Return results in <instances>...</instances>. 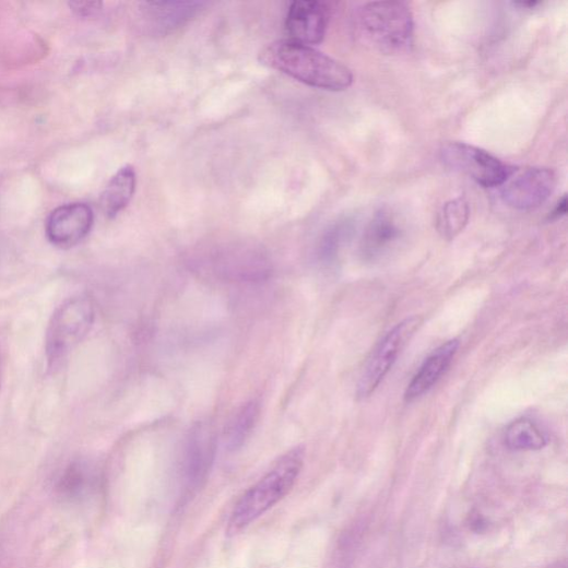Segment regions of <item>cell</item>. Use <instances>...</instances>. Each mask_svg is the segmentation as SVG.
<instances>
[{"instance_id": "1", "label": "cell", "mask_w": 568, "mask_h": 568, "mask_svg": "<svg viewBox=\"0 0 568 568\" xmlns=\"http://www.w3.org/2000/svg\"><path fill=\"white\" fill-rule=\"evenodd\" d=\"M259 60L300 83L323 91H345L353 83L352 71L346 66L310 46L289 39L265 46L259 54Z\"/></svg>"}, {"instance_id": "2", "label": "cell", "mask_w": 568, "mask_h": 568, "mask_svg": "<svg viewBox=\"0 0 568 568\" xmlns=\"http://www.w3.org/2000/svg\"><path fill=\"white\" fill-rule=\"evenodd\" d=\"M305 462V450L296 448L283 457L236 505L227 533L236 536L281 502L294 488Z\"/></svg>"}, {"instance_id": "3", "label": "cell", "mask_w": 568, "mask_h": 568, "mask_svg": "<svg viewBox=\"0 0 568 568\" xmlns=\"http://www.w3.org/2000/svg\"><path fill=\"white\" fill-rule=\"evenodd\" d=\"M357 25L365 43L382 54H404L413 45L414 20L404 3L386 0L365 4Z\"/></svg>"}, {"instance_id": "4", "label": "cell", "mask_w": 568, "mask_h": 568, "mask_svg": "<svg viewBox=\"0 0 568 568\" xmlns=\"http://www.w3.org/2000/svg\"><path fill=\"white\" fill-rule=\"evenodd\" d=\"M95 321V307L87 297L62 304L52 315L46 334V355L55 368L88 335Z\"/></svg>"}, {"instance_id": "5", "label": "cell", "mask_w": 568, "mask_h": 568, "mask_svg": "<svg viewBox=\"0 0 568 568\" xmlns=\"http://www.w3.org/2000/svg\"><path fill=\"white\" fill-rule=\"evenodd\" d=\"M421 317H410L398 323L379 342L369 359L358 384V397H371L393 368L400 354L421 327Z\"/></svg>"}, {"instance_id": "6", "label": "cell", "mask_w": 568, "mask_h": 568, "mask_svg": "<svg viewBox=\"0 0 568 568\" xmlns=\"http://www.w3.org/2000/svg\"><path fill=\"white\" fill-rule=\"evenodd\" d=\"M443 163L484 188L504 186L513 169L489 153L464 142H449L441 151Z\"/></svg>"}, {"instance_id": "7", "label": "cell", "mask_w": 568, "mask_h": 568, "mask_svg": "<svg viewBox=\"0 0 568 568\" xmlns=\"http://www.w3.org/2000/svg\"><path fill=\"white\" fill-rule=\"evenodd\" d=\"M217 435L208 421L193 424L190 429L182 455V477L188 490L197 489L206 480L215 461Z\"/></svg>"}, {"instance_id": "8", "label": "cell", "mask_w": 568, "mask_h": 568, "mask_svg": "<svg viewBox=\"0 0 568 568\" xmlns=\"http://www.w3.org/2000/svg\"><path fill=\"white\" fill-rule=\"evenodd\" d=\"M94 221V211L87 203L63 204L50 213L46 222V235L58 248H73L90 235Z\"/></svg>"}, {"instance_id": "9", "label": "cell", "mask_w": 568, "mask_h": 568, "mask_svg": "<svg viewBox=\"0 0 568 568\" xmlns=\"http://www.w3.org/2000/svg\"><path fill=\"white\" fill-rule=\"evenodd\" d=\"M555 173L548 168L525 169L510 177L502 188V199L511 208L528 211L541 206L554 192Z\"/></svg>"}, {"instance_id": "10", "label": "cell", "mask_w": 568, "mask_h": 568, "mask_svg": "<svg viewBox=\"0 0 568 568\" xmlns=\"http://www.w3.org/2000/svg\"><path fill=\"white\" fill-rule=\"evenodd\" d=\"M209 271L220 280L234 283H256L267 280L271 265L257 250L236 249L220 253L208 262Z\"/></svg>"}, {"instance_id": "11", "label": "cell", "mask_w": 568, "mask_h": 568, "mask_svg": "<svg viewBox=\"0 0 568 568\" xmlns=\"http://www.w3.org/2000/svg\"><path fill=\"white\" fill-rule=\"evenodd\" d=\"M329 23L324 4L315 0H298L292 4L286 28L292 42L305 46L320 44L327 33Z\"/></svg>"}, {"instance_id": "12", "label": "cell", "mask_w": 568, "mask_h": 568, "mask_svg": "<svg viewBox=\"0 0 568 568\" xmlns=\"http://www.w3.org/2000/svg\"><path fill=\"white\" fill-rule=\"evenodd\" d=\"M403 229L390 211L381 210L374 217L362 241V256L367 262H377L388 256L400 242Z\"/></svg>"}, {"instance_id": "13", "label": "cell", "mask_w": 568, "mask_h": 568, "mask_svg": "<svg viewBox=\"0 0 568 568\" xmlns=\"http://www.w3.org/2000/svg\"><path fill=\"white\" fill-rule=\"evenodd\" d=\"M460 347L458 339L450 340L439 346L429 358L423 363L406 388L404 400L413 402L428 393L451 366Z\"/></svg>"}, {"instance_id": "14", "label": "cell", "mask_w": 568, "mask_h": 568, "mask_svg": "<svg viewBox=\"0 0 568 568\" xmlns=\"http://www.w3.org/2000/svg\"><path fill=\"white\" fill-rule=\"evenodd\" d=\"M137 185V176L132 166L120 168L107 184L100 205L108 218H115L130 203Z\"/></svg>"}, {"instance_id": "15", "label": "cell", "mask_w": 568, "mask_h": 568, "mask_svg": "<svg viewBox=\"0 0 568 568\" xmlns=\"http://www.w3.org/2000/svg\"><path fill=\"white\" fill-rule=\"evenodd\" d=\"M260 416V403L250 401L236 411L225 429V443L230 451L239 450L252 435Z\"/></svg>"}, {"instance_id": "16", "label": "cell", "mask_w": 568, "mask_h": 568, "mask_svg": "<svg viewBox=\"0 0 568 568\" xmlns=\"http://www.w3.org/2000/svg\"><path fill=\"white\" fill-rule=\"evenodd\" d=\"M506 445L514 451H540L547 446V438L530 418L512 422L506 431Z\"/></svg>"}, {"instance_id": "17", "label": "cell", "mask_w": 568, "mask_h": 568, "mask_svg": "<svg viewBox=\"0 0 568 568\" xmlns=\"http://www.w3.org/2000/svg\"><path fill=\"white\" fill-rule=\"evenodd\" d=\"M469 218L468 201L463 198L450 200L439 213L438 230L445 239L453 240L465 229Z\"/></svg>"}, {"instance_id": "18", "label": "cell", "mask_w": 568, "mask_h": 568, "mask_svg": "<svg viewBox=\"0 0 568 568\" xmlns=\"http://www.w3.org/2000/svg\"><path fill=\"white\" fill-rule=\"evenodd\" d=\"M203 4L199 3H151L147 8L162 28H175L192 19Z\"/></svg>"}, {"instance_id": "19", "label": "cell", "mask_w": 568, "mask_h": 568, "mask_svg": "<svg viewBox=\"0 0 568 568\" xmlns=\"http://www.w3.org/2000/svg\"><path fill=\"white\" fill-rule=\"evenodd\" d=\"M86 484V475L79 465L70 466L62 476L59 489L68 496L80 494Z\"/></svg>"}, {"instance_id": "20", "label": "cell", "mask_w": 568, "mask_h": 568, "mask_svg": "<svg viewBox=\"0 0 568 568\" xmlns=\"http://www.w3.org/2000/svg\"><path fill=\"white\" fill-rule=\"evenodd\" d=\"M344 238V227L334 228L323 238L319 253L323 262L332 263L335 260Z\"/></svg>"}, {"instance_id": "21", "label": "cell", "mask_w": 568, "mask_h": 568, "mask_svg": "<svg viewBox=\"0 0 568 568\" xmlns=\"http://www.w3.org/2000/svg\"><path fill=\"white\" fill-rule=\"evenodd\" d=\"M68 7L80 17H93L102 12L100 2H70Z\"/></svg>"}, {"instance_id": "22", "label": "cell", "mask_w": 568, "mask_h": 568, "mask_svg": "<svg viewBox=\"0 0 568 568\" xmlns=\"http://www.w3.org/2000/svg\"><path fill=\"white\" fill-rule=\"evenodd\" d=\"M567 212V197L563 196L561 199L557 202L556 206L554 208L551 217L553 220L560 218L566 215Z\"/></svg>"}]
</instances>
